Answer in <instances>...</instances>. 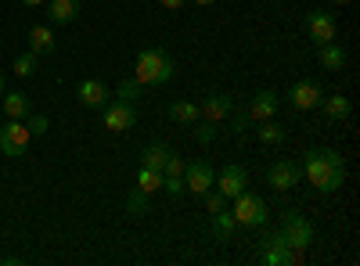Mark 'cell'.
<instances>
[{
    "label": "cell",
    "instance_id": "6da1fadb",
    "mask_svg": "<svg viewBox=\"0 0 360 266\" xmlns=\"http://www.w3.org/2000/svg\"><path fill=\"white\" fill-rule=\"evenodd\" d=\"M299 169L310 176V184L321 194H335L346 184V159L335 152V147H310Z\"/></svg>",
    "mask_w": 360,
    "mask_h": 266
},
{
    "label": "cell",
    "instance_id": "7a4b0ae2",
    "mask_svg": "<svg viewBox=\"0 0 360 266\" xmlns=\"http://www.w3.org/2000/svg\"><path fill=\"white\" fill-rule=\"evenodd\" d=\"M176 76V65H173V58L162 51V47H144L137 54V72L134 79L141 86H166L169 79Z\"/></svg>",
    "mask_w": 360,
    "mask_h": 266
},
{
    "label": "cell",
    "instance_id": "3957f363",
    "mask_svg": "<svg viewBox=\"0 0 360 266\" xmlns=\"http://www.w3.org/2000/svg\"><path fill=\"white\" fill-rule=\"evenodd\" d=\"M231 216H234V223H238V227H266V220H270L266 201H263L259 194H252V191H242V194L234 198Z\"/></svg>",
    "mask_w": 360,
    "mask_h": 266
},
{
    "label": "cell",
    "instance_id": "277c9868",
    "mask_svg": "<svg viewBox=\"0 0 360 266\" xmlns=\"http://www.w3.org/2000/svg\"><path fill=\"white\" fill-rule=\"evenodd\" d=\"M281 238H285V245H292L295 252H307L310 245H314V223L303 216V213H295V209H288L285 213V220H281Z\"/></svg>",
    "mask_w": 360,
    "mask_h": 266
},
{
    "label": "cell",
    "instance_id": "5b68a950",
    "mask_svg": "<svg viewBox=\"0 0 360 266\" xmlns=\"http://www.w3.org/2000/svg\"><path fill=\"white\" fill-rule=\"evenodd\" d=\"M259 259L266 266H292V262L303 259V252H295L292 245H285L281 234H263L259 238Z\"/></svg>",
    "mask_w": 360,
    "mask_h": 266
},
{
    "label": "cell",
    "instance_id": "8992f818",
    "mask_svg": "<svg viewBox=\"0 0 360 266\" xmlns=\"http://www.w3.org/2000/svg\"><path fill=\"white\" fill-rule=\"evenodd\" d=\"M29 140H33V133H29L25 119H11L8 126H0V152H4L8 159H18V155H25Z\"/></svg>",
    "mask_w": 360,
    "mask_h": 266
},
{
    "label": "cell",
    "instance_id": "52a82bcc",
    "mask_svg": "<svg viewBox=\"0 0 360 266\" xmlns=\"http://www.w3.org/2000/svg\"><path fill=\"white\" fill-rule=\"evenodd\" d=\"M101 123H105L112 133H123V130H130V126L137 123V108H134L130 101H123V98H115V101H108V105L101 108Z\"/></svg>",
    "mask_w": 360,
    "mask_h": 266
},
{
    "label": "cell",
    "instance_id": "ba28073f",
    "mask_svg": "<svg viewBox=\"0 0 360 266\" xmlns=\"http://www.w3.org/2000/svg\"><path fill=\"white\" fill-rule=\"evenodd\" d=\"M303 25H307V36H310L314 47L332 44L335 33H339V25H335V15H332V11H310Z\"/></svg>",
    "mask_w": 360,
    "mask_h": 266
},
{
    "label": "cell",
    "instance_id": "9c48e42d",
    "mask_svg": "<svg viewBox=\"0 0 360 266\" xmlns=\"http://www.w3.org/2000/svg\"><path fill=\"white\" fill-rule=\"evenodd\" d=\"M321 98H324V91L314 83V79H299L292 91H288V105L295 108V112H310V108H321Z\"/></svg>",
    "mask_w": 360,
    "mask_h": 266
},
{
    "label": "cell",
    "instance_id": "30bf717a",
    "mask_svg": "<svg viewBox=\"0 0 360 266\" xmlns=\"http://www.w3.org/2000/svg\"><path fill=\"white\" fill-rule=\"evenodd\" d=\"M278 108H281V94L278 91H259V94H252L245 115H249V123H263V119H274Z\"/></svg>",
    "mask_w": 360,
    "mask_h": 266
},
{
    "label": "cell",
    "instance_id": "8fae6325",
    "mask_svg": "<svg viewBox=\"0 0 360 266\" xmlns=\"http://www.w3.org/2000/svg\"><path fill=\"white\" fill-rule=\"evenodd\" d=\"M213 180H217V173H213V166L209 162H188L184 166V191H191V194H205L209 187H213Z\"/></svg>",
    "mask_w": 360,
    "mask_h": 266
},
{
    "label": "cell",
    "instance_id": "7c38bea8",
    "mask_svg": "<svg viewBox=\"0 0 360 266\" xmlns=\"http://www.w3.org/2000/svg\"><path fill=\"white\" fill-rule=\"evenodd\" d=\"M299 176H303V169H299L295 162H288V159H281V162H270L266 184L274 187V191H292L299 184Z\"/></svg>",
    "mask_w": 360,
    "mask_h": 266
},
{
    "label": "cell",
    "instance_id": "4fadbf2b",
    "mask_svg": "<svg viewBox=\"0 0 360 266\" xmlns=\"http://www.w3.org/2000/svg\"><path fill=\"white\" fill-rule=\"evenodd\" d=\"M202 119L205 123H213V126H220L224 119H231V112H234V101H231V94H220V91H213L202 105Z\"/></svg>",
    "mask_w": 360,
    "mask_h": 266
},
{
    "label": "cell",
    "instance_id": "5bb4252c",
    "mask_svg": "<svg viewBox=\"0 0 360 266\" xmlns=\"http://www.w3.org/2000/svg\"><path fill=\"white\" fill-rule=\"evenodd\" d=\"M217 191L224 194V198H238L245 191V184H249V176H245V169L242 166H224V173L217 176Z\"/></svg>",
    "mask_w": 360,
    "mask_h": 266
},
{
    "label": "cell",
    "instance_id": "9a60e30c",
    "mask_svg": "<svg viewBox=\"0 0 360 266\" xmlns=\"http://www.w3.org/2000/svg\"><path fill=\"white\" fill-rule=\"evenodd\" d=\"M76 98H79V105H86V108H105L108 105V86L101 83V79H83L79 86H76Z\"/></svg>",
    "mask_w": 360,
    "mask_h": 266
},
{
    "label": "cell",
    "instance_id": "2e32d148",
    "mask_svg": "<svg viewBox=\"0 0 360 266\" xmlns=\"http://www.w3.org/2000/svg\"><path fill=\"white\" fill-rule=\"evenodd\" d=\"M166 115H169L173 123H180V126H191V123L202 119V108H198L195 101H173V105L166 108Z\"/></svg>",
    "mask_w": 360,
    "mask_h": 266
},
{
    "label": "cell",
    "instance_id": "e0dca14e",
    "mask_svg": "<svg viewBox=\"0 0 360 266\" xmlns=\"http://www.w3.org/2000/svg\"><path fill=\"white\" fill-rule=\"evenodd\" d=\"M317 62H321V69H328V72H339V69L346 65V51L332 40V44L317 47Z\"/></svg>",
    "mask_w": 360,
    "mask_h": 266
},
{
    "label": "cell",
    "instance_id": "ac0fdd59",
    "mask_svg": "<svg viewBox=\"0 0 360 266\" xmlns=\"http://www.w3.org/2000/svg\"><path fill=\"white\" fill-rule=\"evenodd\" d=\"M321 108H324V115H328V119H332V123H342V119H349V112H353L349 98H342V94L321 98Z\"/></svg>",
    "mask_w": 360,
    "mask_h": 266
},
{
    "label": "cell",
    "instance_id": "d6986e66",
    "mask_svg": "<svg viewBox=\"0 0 360 266\" xmlns=\"http://www.w3.org/2000/svg\"><path fill=\"white\" fill-rule=\"evenodd\" d=\"M256 137H259V144H266V147H278V144H285V126L281 123H274V119H263L259 126H256Z\"/></svg>",
    "mask_w": 360,
    "mask_h": 266
},
{
    "label": "cell",
    "instance_id": "ffe728a7",
    "mask_svg": "<svg viewBox=\"0 0 360 266\" xmlns=\"http://www.w3.org/2000/svg\"><path fill=\"white\" fill-rule=\"evenodd\" d=\"M209 216H213V223H209V230H213V238H217V241H231V234L238 230L234 216H231L227 209H220V213H209Z\"/></svg>",
    "mask_w": 360,
    "mask_h": 266
},
{
    "label": "cell",
    "instance_id": "44dd1931",
    "mask_svg": "<svg viewBox=\"0 0 360 266\" xmlns=\"http://www.w3.org/2000/svg\"><path fill=\"white\" fill-rule=\"evenodd\" d=\"M29 51H33V54H51L54 51V33L47 25H33V29H29Z\"/></svg>",
    "mask_w": 360,
    "mask_h": 266
},
{
    "label": "cell",
    "instance_id": "7402d4cb",
    "mask_svg": "<svg viewBox=\"0 0 360 266\" xmlns=\"http://www.w3.org/2000/svg\"><path fill=\"white\" fill-rule=\"evenodd\" d=\"M29 108H33V105H29V98H25L22 91L4 94V115H8V119H25Z\"/></svg>",
    "mask_w": 360,
    "mask_h": 266
},
{
    "label": "cell",
    "instance_id": "603a6c76",
    "mask_svg": "<svg viewBox=\"0 0 360 266\" xmlns=\"http://www.w3.org/2000/svg\"><path fill=\"white\" fill-rule=\"evenodd\" d=\"M173 152L166 144H148L144 152H141V166H148V169H159L162 173V166H166V159H169Z\"/></svg>",
    "mask_w": 360,
    "mask_h": 266
},
{
    "label": "cell",
    "instance_id": "cb8c5ba5",
    "mask_svg": "<svg viewBox=\"0 0 360 266\" xmlns=\"http://www.w3.org/2000/svg\"><path fill=\"white\" fill-rule=\"evenodd\" d=\"M51 22H58V25H65V22H72L76 15H79V4L76 0H51Z\"/></svg>",
    "mask_w": 360,
    "mask_h": 266
},
{
    "label": "cell",
    "instance_id": "d4e9b609",
    "mask_svg": "<svg viewBox=\"0 0 360 266\" xmlns=\"http://www.w3.org/2000/svg\"><path fill=\"white\" fill-rule=\"evenodd\" d=\"M137 187H141V191H148V194H155V191L162 187V173H159V169L141 166V173H137Z\"/></svg>",
    "mask_w": 360,
    "mask_h": 266
},
{
    "label": "cell",
    "instance_id": "484cf974",
    "mask_svg": "<svg viewBox=\"0 0 360 266\" xmlns=\"http://www.w3.org/2000/svg\"><path fill=\"white\" fill-rule=\"evenodd\" d=\"M127 213H130L134 220H141V216L148 213V191H141V187L130 191V198H127Z\"/></svg>",
    "mask_w": 360,
    "mask_h": 266
},
{
    "label": "cell",
    "instance_id": "4316f807",
    "mask_svg": "<svg viewBox=\"0 0 360 266\" xmlns=\"http://www.w3.org/2000/svg\"><path fill=\"white\" fill-rule=\"evenodd\" d=\"M11 69H15V76H33V72H37V54H33V51L18 54Z\"/></svg>",
    "mask_w": 360,
    "mask_h": 266
},
{
    "label": "cell",
    "instance_id": "83f0119b",
    "mask_svg": "<svg viewBox=\"0 0 360 266\" xmlns=\"http://www.w3.org/2000/svg\"><path fill=\"white\" fill-rule=\"evenodd\" d=\"M115 98H123V101L137 105V98H141V83H137V79H123V83H119V94H115Z\"/></svg>",
    "mask_w": 360,
    "mask_h": 266
},
{
    "label": "cell",
    "instance_id": "f1b7e54d",
    "mask_svg": "<svg viewBox=\"0 0 360 266\" xmlns=\"http://www.w3.org/2000/svg\"><path fill=\"white\" fill-rule=\"evenodd\" d=\"M25 126H29V133H33V137H40V133H47V130H51L47 115H25Z\"/></svg>",
    "mask_w": 360,
    "mask_h": 266
},
{
    "label": "cell",
    "instance_id": "f546056e",
    "mask_svg": "<svg viewBox=\"0 0 360 266\" xmlns=\"http://www.w3.org/2000/svg\"><path fill=\"white\" fill-rule=\"evenodd\" d=\"M162 187H166L169 198H180L184 194V176H162Z\"/></svg>",
    "mask_w": 360,
    "mask_h": 266
},
{
    "label": "cell",
    "instance_id": "4dcf8cb0",
    "mask_svg": "<svg viewBox=\"0 0 360 266\" xmlns=\"http://www.w3.org/2000/svg\"><path fill=\"white\" fill-rule=\"evenodd\" d=\"M184 159H180V155H169L166 159V166H162V176H184Z\"/></svg>",
    "mask_w": 360,
    "mask_h": 266
},
{
    "label": "cell",
    "instance_id": "1f68e13d",
    "mask_svg": "<svg viewBox=\"0 0 360 266\" xmlns=\"http://www.w3.org/2000/svg\"><path fill=\"white\" fill-rule=\"evenodd\" d=\"M202 198H205V209H209V213H220V209H224V201H227V198H224L220 191H213V187H209Z\"/></svg>",
    "mask_w": 360,
    "mask_h": 266
},
{
    "label": "cell",
    "instance_id": "d6a6232c",
    "mask_svg": "<svg viewBox=\"0 0 360 266\" xmlns=\"http://www.w3.org/2000/svg\"><path fill=\"white\" fill-rule=\"evenodd\" d=\"M191 126H195V140H198V144H209V140L217 137L213 123H191Z\"/></svg>",
    "mask_w": 360,
    "mask_h": 266
},
{
    "label": "cell",
    "instance_id": "836d02e7",
    "mask_svg": "<svg viewBox=\"0 0 360 266\" xmlns=\"http://www.w3.org/2000/svg\"><path fill=\"white\" fill-rule=\"evenodd\" d=\"M249 130V115H234L231 119V133H245Z\"/></svg>",
    "mask_w": 360,
    "mask_h": 266
},
{
    "label": "cell",
    "instance_id": "e575fe53",
    "mask_svg": "<svg viewBox=\"0 0 360 266\" xmlns=\"http://www.w3.org/2000/svg\"><path fill=\"white\" fill-rule=\"evenodd\" d=\"M159 4H162L166 11H180V8H184V4H188V0H159Z\"/></svg>",
    "mask_w": 360,
    "mask_h": 266
},
{
    "label": "cell",
    "instance_id": "d590c367",
    "mask_svg": "<svg viewBox=\"0 0 360 266\" xmlns=\"http://www.w3.org/2000/svg\"><path fill=\"white\" fill-rule=\"evenodd\" d=\"M25 8H40V4H47V0H22Z\"/></svg>",
    "mask_w": 360,
    "mask_h": 266
},
{
    "label": "cell",
    "instance_id": "8d00e7d4",
    "mask_svg": "<svg viewBox=\"0 0 360 266\" xmlns=\"http://www.w3.org/2000/svg\"><path fill=\"white\" fill-rule=\"evenodd\" d=\"M195 4H202V8H209V4H217V0H195Z\"/></svg>",
    "mask_w": 360,
    "mask_h": 266
},
{
    "label": "cell",
    "instance_id": "74e56055",
    "mask_svg": "<svg viewBox=\"0 0 360 266\" xmlns=\"http://www.w3.org/2000/svg\"><path fill=\"white\" fill-rule=\"evenodd\" d=\"M0 98H4V76H0Z\"/></svg>",
    "mask_w": 360,
    "mask_h": 266
},
{
    "label": "cell",
    "instance_id": "f35d334b",
    "mask_svg": "<svg viewBox=\"0 0 360 266\" xmlns=\"http://www.w3.org/2000/svg\"><path fill=\"white\" fill-rule=\"evenodd\" d=\"M335 4H353V0H335Z\"/></svg>",
    "mask_w": 360,
    "mask_h": 266
}]
</instances>
